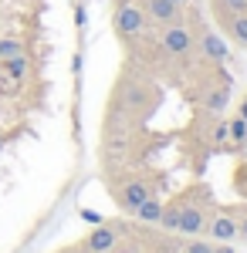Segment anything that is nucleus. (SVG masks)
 <instances>
[{
	"mask_svg": "<svg viewBox=\"0 0 247 253\" xmlns=\"http://www.w3.org/2000/svg\"><path fill=\"white\" fill-rule=\"evenodd\" d=\"M132 219L146 223V226H159V219H163V196H152V199H146V203H142V206L132 213Z\"/></svg>",
	"mask_w": 247,
	"mask_h": 253,
	"instance_id": "1a4fd4ad",
	"label": "nucleus"
},
{
	"mask_svg": "<svg viewBox=\"0 0 247 253\" xmlns=\"http://www.w3.org/2000/svg\"><path fill=\"white\" fill-rule=\"evenodd\" d=\"M173 3H176V7H183V10H186V7H190L193 0H173Z\"/></svg>",
	"mask_w": 247,
	"mask_h": 253,
	"instance_id": "a211bd4d",
	"label": "nucleus"
},
{
	"mask_svg": "<svg viewBox=\"0 0 247 253\" xmlns=\"http://www.w3.org/2000/svg\"><path fill=\"white\" fill-rule=\"evenodd\" d=\"M213 210H217L213 189H210L207 182H190L186 189L170 196V203H163L159 230L180 233V236H203Z\"/></svg>",
	"mask_w": 247,
	"mask_h": 253,
	"instance_id": "f03ea898",
	"label": "nucleus"
},
{
	"mask_svg": "<svg viewBox=\"0 0 247 253\" xmlns=\"http://www.w3.org/2000/svg\"><path fill=\"white\" fill-rule=\"evenodd\" d=\"M183 98L200 112H213L224 115L230 108V95H234V75L227 71V64H203L196 61L190 68V75L180 84Z\"/></svg>",
	"mask_w": 247,
	"mask_h": 253,
	"instance_id": "7ed1b4c3",
	"label": "nucleus"
},
{
	"mask_svg": "<svg viewBox=\"0 0 247 253\" xmlns=\"http://www.w3.org/2000/svg\"><path fill=\"white\" fill-rule=\"evenodd\" d=\"M105 193L115 206L125 216H132L146 199L163 193L166 186V172L163 169H149V166H129V169H115V172H105Z\"/></svg>",
	"mask_w": 247,
	"mask_h": 253,
	"instance_id": "20e7f679",
	"label": "nucleus"
},
{
	"mask_svg": "<svg viewBox=\"0 0 247 253\" xmlns=\"http://www.w3.org/2000/svg\"><path fill=\"white\" fill-rule=\"evenodd\" d=\"M213 253H237L234 243H213Z\"/></svg>",
	"mask_w": 247,
	"mask_h": 253,
	"instance_id": "f3484780",
	"label": "nucleus"
},
{
	"mask_svg": "<svg viewBox=\"0 0 247 253\" xmlns=\"http://www.w3.org/2000/svg\"><path fill=\"white\" fill-rule=\"evenodd\" d=\"M159 105H163V81H156L146 68H139L135 61L125 58L119 75H115V84L109 91V105L105 108L146 125L159 112Z\"/></svg>",
	"mask_w": 247,
	"mask_h": 253,
	"instance_id": "f257e3e1",
	"label": "nucleus"
},
{
	"mask_svg": "<svg viewBox=\"0 0 247 253\" xmlns=\"http://www.w3.org/2000/svg\"><path fill=\"white\" fill-rule=\"evenodd\" d=\"M20 54H27V44H24L20 38H0V61L20 58Z\"/></svg>",
	"mask_w": 247,
	"mask_h": 253,
	"instance_id": "9b49d317",
	"label": "nucleus"
},
{
	"mask_svg": "<svg viewBox=\"0 0 247 253\" xmlns=\"http://www.w3.org/2000/svg\"><path fill=\"white\" fill-rule=\"evenodd\" d=\"M237 115H241V118L247 122V91L241 95V101H237Z\"/></svg>",
	"mask_w": 247,
	"mask_h": 253,
	"instance_id": "dca6fc26",
	"label": "nucleus"
},
{
	"mask_svg": "<svg viewBox=\"0 0 247 253\" xmlns=\"http://www.w3.org/2000/svg\"><path fill=\"white\" fill-rule=\"evenodd\" d=\"M112 31H115V38L122 41V47H129V44H135V41L149 31V20H146V14L139 10L135 0H115Z\"/></svg>",
	"mask_w": 247,
	"mask_h": 253,
	"instance_id": "39448f33",
	"label": "nucleus"
},
{
	"mask_svg": "<svg viewBox=\"0 0 247 253\" xmlns=\"http://www.w3.org/2000/svg\"><path fill=\"white\" fill-rule=\"evenodd\" d=\"M78 216H81L85 223H92V226H98V223H102V216H98L95 210H81V213H78Z\"/></svg>",
	"mask_w": 247,
	"mask_h": 253,
	"instance_id": "4468645a",
	"label": "nucleus"
},
{
	"mask_svg": "<svg viewBox=\"0 0 247 253\" xmlns=\"http://www.w3.org/2000/svg\"><path fill=\"white\" fill-rule=\"evenodd\" d=\"M85 17H88V10L78 3V7H75V24H78V27H85Z\"/></svg>",
	"mask_w": 247,
	"mask_h": 253,
	"instance_id": "2eb2a0df",
	"label": "nucleus"
},
{
	"mask_svg": "<svg viewBox=\"0 0 247 253\" xmlns=\"http://www.w3.org/2000/svg\"><path fill=\"white\" fill-rule=\"evenodd\" d=\"M247 149V122L237 112L227 118V145H224V152H244Z\"/></svg>",
	"mask_w": 247,
	"mask_h": 253,
	"instance_id": "0eeeda50",
	"label": "nucleus"
},
{
	"mask_svg": "<svg viewBox=\"0 0 247 253\" xmlns=\"http://www.w3.org/2000/svg\"><path fill=\"white\" fill-rule=\"evenodd\" d=\"M3 142H7V138H3V132H0V152H3Z\"/></svg>",
	"mask_w": 247,
	"mask_h": 253,
	"instance_id": "6ab92c4d",
	"label": "nucleus"
},
{
	"mask_svg": "<svg viewBox=\"0 0 247 253\" xmlns=\"http://www.w3.org/2000/svg\"><path fill=\"white\" fill-rule=\"evenodd\" d=\"M227 210L234 213V219H237V240L247 243V203H241V206H227Z\"/></svg>",
	"mask_w": 247,
	"mask_h": 253,
	"instance_id": "f8f14e48",
	"label": "nucleus"
},
{
	"mask_svg": "<svg viewBox=\"0 0 247 253\" xmlns=\"http://www.w3.org/2000/svg\"><path fill=\"white\" fill-rule=\"evenodd\" d=\"M203 236H210L213 243H237V219H234V213H230L227 206H217L213 210Z\"/></svg>",
	"mask_w": 247,
	"mask_h": 253,
	"instance_id": "423d86ee",
	"label": "nucleus"
},
{
	"mask_svg": "<svg viewBox=\"0 0 247 253\" xmlns=\"http://www.w3.org/2000/svg\"><path fill=\"white\" fill-rule=\"evenodd\" d=\"M234 189H237V196L247 203V162H241L237 172H234Z\"/></svg>",
	"mask_w": 247,
	"mask_h": 253,
	"instance_id": "ddd939ff",
	"label": "nucleus"
},
{
	"mask_svg": "<svg viewBox=\"0 0 247 253\" xmlns=\"http://www.w3.org/2000/svg\"><path fill=\"white\" fill-rule=\"evenodd\" d=\"M0 71L7 75V78H14V81H24L31 78V54H20V58H7V61H0Z\"/></svg>",
	"mask_w": 247,
	"mask_h": 253,
	"instance_id": "6e6552de",
	"label": "nucleus"
},
{
	"mask_svg": "<svg viewBox=\"0 0 247 253\" xmlns=\"http://www.w3.org/2000/svg\"><path fill=\"white\" fill-rule=\"evenodd\" d=\"M176 253H213V240H207V236H183Z\"/></svg>",
	"mask_w": 247,
	"mask_h": 253,
	"instance_id": "9d476101",
	"label": "nucleus"
}]
</instances>
